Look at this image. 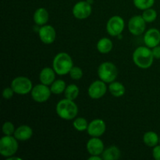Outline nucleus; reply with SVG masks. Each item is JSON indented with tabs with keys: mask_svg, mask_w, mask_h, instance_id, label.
<instances>
[{
	"mask_svg": "<svg viewBox=\"0 0 160 160\" xmlns=\"http://www.w3.org/2000/svg\"><path fill=\"white\" fill-rule=\"evenodd\" d=\"M97 72L99 79L106 84H110L115 81L118 76L117 67L111 62H104L100 64Z\"/></svg>",
	"mask_w": 160,
	"mask_h": 160,
	"instance_id": "obj_4",
	"label": "nucleus"
},
{
	"mask_svg": "<svg viewBox=\"0 0 160 160\" xmlns=\"http://www.w3.org/2000/svg\"><path fill=\"white\" fill-rule=\"evenodd\" d=\"M57 115L64 120H74L78 113V107L73 100L63 98L57 103L56 107Z\"/></svg>",
	"mask_w": 160,
	"mask_h": 160,
	"instance_id": "obj_2",
	"label": "nucleus"
},
{
	"mask_svg": "<svg viewBox=\"0 0 160 160\" xmlns=\"http://www.w3.org/2000/svg\"><path fill=\"white\" fill-rule=\"evenodd\" d=\"M106 131V124L102 119H95L88 123L87 132L91 137L100 138Z\"/></svg>",
	"mask_w": 160,
	"mask_h": 160,
	"instance_id": "obj_12",
	"label": "nucleus"
},
{
	"mask_svg": "<svg viewBox=\"0 0 160 160\" xmlns=\"http://www.w3.org/2000/svg\"><path fill=\"white\" fill-rule=\"evenodd\" d=\"M142 16L146 23H152L157 18V12L152 8H149V9L143 10Z\"/></svg>",
	"mask_w": 160,
	"mask_h": 160,
	"instance_id": "obj_27",
	"label": "nucleus"
},
{
	"mask_svg": "<svg viewBox=\"0 0 160 160\" xmlns=\"http://www.w3.org/2000/svg\"><path fill=\"white\" fill-rule=\"evenodd\" d=\"M152 156L156 160H160V145L153 147Z\"/></svg>",
	"mask_w": 160,
	"mask_h": 160,
	"instance_id": "obj_31",
	"label": "nucleus"
},
{
	"mask_svg": "<svg viewBox=\"0 0 160 160\" xmlns=\"http://www.w3.org/2000/svg\"><path fill=\"white\" fill-rule=\"evenodd\" d=\"M70 77L73 80L75 81H78V80L81 79L83 77V70L82 69L80 68L79 67H77V66H73V67L70 70Z\"/></svg>",
	"mask_w": 160,
	"mask_h": 160,
	"instance_id": "obj_29",
	"label": "nucleus"
},
{
	"mask_svg": "<svg viewBox=\"0 0 160 160\" xmlns=\"http://www.w3.org/2000/svg\"><path fill=\"white\" fill-rule=\"evenodd\" d=\"M14 137L20 142H25L29 140L33 136V130L28 125H21L16 128L13 134Z\"/></svg>",
	"mask_w": 160,
	"mask_h": 160,
	"instance_id": "obj_16",
	"label": "nucleus"
},
{
	"mask_svg": "<svg viewBox=\"0 0 160 160\" xmlns=\"http://www.w3.org/2000/svg\"><path fill=\"white\" fill-rule=\"evenodd\" d=\"M146 28V22L142 16L136 15L131 17L128 21V30L133 35H141Z\"/></svg>",
	"mask_w": 160,
	"mask_h": 160,
	"instance_id": "obj_10",
	"label": "nucleus"
},
{
	"mask_svg": "<svg viewBox=\"0 0 160 160\" xmlns=\"http://www.w3.org/2000/svg\"><path fill=\"white\" fill-rule=\"evenodd\" d=\"M33 19L36 24L39 26H43L48 23L49 20V14L46 9L41 7L36 9L33 16Z\"/></svg>",
	"mask_w": 160,
	"mask_h": 160,
	"instance_id": "obj_18",
	"label": "nucleus"
},
{
	"mask_svg": "<svg viewBox=\"0 0 160 160\" xmlns=\"http://www.w3.org/2000/svg\"><path fill=\"white\" fill-rule=\"evenodd\" d=\"M14 93H15V92H14L13 89H12L10 86V87L4 88V90L2 91V97L5 99L9 100L11 98H12Z\"/></svg>",
	"mask_w": 160,
	"mask_h": 160,
	"instance_id": "obj_30",
	"label": "nucleus"
},
{
	"mask_svg": "<svg viewBox=\"0 0 160 160\" xmlns=\"http://www.w3.org/2000/svg\"><path fill=\"white\" fill-rule=\"evenodd\" d=\"M97 50L102 54H107L112 51L113 48L112 42L108 38H102L99 39L97 43Z\"/></svg>",
	"mask_w": 160,
	"mask_h": 160,
	"instance_id": "obj_20",
	"label": "nucleus"
},
{
	"mask_svg": "<svg viewBox=\"0 0 160 160\" xmlns=\"http://www.w3.org/2000/svg\"><path fill=\"white\" fill-rule=\"evenodd\" d=\"M31 98L37 102L42 103L48 101L51 96V89L48 85L44 84H38L34 86L31 92Z\"/></svg>",
	"mask_w": 160,
	"mask_h": 160,
	"instance_id": "obj_8",
	"label": "nucleus"
},
{
	"mask_svg": "<svg viewBox=\"0 0 160 160\" xmlns=\"http://www.w3.org/2000/svg\"><path fill=\"white\" fill-rule=\"evenodd\" d=\"M143 142L150 148L156 146L159 142V136L154 131H148L143 136Z\"/></svg>",
	"mask_w": 160,
	"mask_h": 160,
	"instance_id": "obj_22",
	"label": "nucleus"
},
{
	"mask_svg": "<svg viewBox=\"0 0 160 160\" xmlns=\"http://www.w3.org/2000/svg\"><path fill=\"white\" fill-rule=\"evenodd\" d=\"M144 42L150 48L157 46L160 43V31L156 28H150L144 34Z\"/></svg>",
	"mask_w": 160,
	"mask_h": 160,
	"instance_id": "obj_15",
	"label": "nucleus"
},
{
	"mask_svg": "<svg viewBox=\"0 0 160 160\" xmlns=\"http://www.w3.org/2000/svg\"><path fill=\"white\" fill-rule=\"evenodd\" d=\"M73 67V62L71 56L67 52H59L54 57L52 61V68L56 74L64 76L70 73Z\"/></svg>",
	"mask_w": 160,
	"mask_h": 160,
	"instance_id": "obj_3",
	"label": "nucleus"
},
{
	"mask_svg": "<svg viewBox=\"0 0 160 160\" xmlns=\"http://www.w3.org/2000/svg\"><path fill=\"white\" fill-rule=\"evenodd\" d=\"M18 148V140L14 136L5 135L0 139V154L6 159L14 156Z\"/></svg>",
	"mask_w": 160,
	"mask_h": 160,
	"instance_id": "obj_5",
	"label": "nucleus"
},
{
	"mask_svg": "<svg viewBox=\"0 0 160 160\" xmlns=\"http://www.w3.org/2000/svg\"><path fill=\"white\" fill-rule=\"evenodd\" d=\"M88 123V120L84 117H77L73 120V127L76 131L83 132L84 131H87Z\"/></svg>",
	"mask_w": 160,
	"mask_h": 160,
	"instance_id": "obj_25",
	"label": "nucleus"
},
{
	"mask_svg": "<svg viewBox=\"0 0 160 160\" xmlns=\"http://www.w3.org/2000/svg\"><path fill=\"white\" fill-rule=\"evenodd\" d=\"M159 144L160 145V136H159Z\"/></svg>",
	"mask_w": 160,
	"mask_h": 160,
	"instance_id": "obj_35",
	"label": "nucleus"
},
{
	"mask_svg": "<svg viewBox=\"0 0 160 160\" xmlns=\"http://www.w3.org/2000/svg\"><path fill=\"white\" fill-rule=\"evenodd\" d=\"M152 54L153 56H154L155 59H160V45H157V46L152 48Z\"/></svg>",
	"mask_w": 160,
	"mask_h": 160,
	"instance_id": "obj_32",
	"label": "nucleus"
},
{
	"mask_svg": "<svg viewBox=\"0 0 160 160\" xmlns=\"http://www.w3.org/2000/svg\"><path fill=\"white\" fill-rule=\"evenodd\" d=\"M7 159H8V160H12V159H17V160H20V159H20V158H17V157H14V156H11V157H9V158H7Z\"/></svg>",
	"mask_w": 160,
	"mask_h": 160,
	"instance_id": "obj_34",
	"label": "nucleus"
},
{
	"mask_svg": "<svg viewBox=\"0 0 160 160\" xmlns=\"http://www.w3.org/2000/svg\"><path fill=\"white\" fill-rule=\"evenodd\" d=\"M10 86L16 94L20 95H24L30 93L34 87L31 80L23 76L17 77L14 78L11 82Z\"/></svg>",
	"mask_w": 160,
	"mask_h": 160,
	"instance_id": "obj_6",
	"label": "nucleus"
},
{
	"mask_svg": "<svg viewBox=\"0 0 160 160\" xmlns=\"http://www.w3.org/2000/svg\"><path fill=\"white\" fill-rule=\"evenodd\" d=\"M125 28L124 20L120 16H113L106 23V31L109 35L117 37L121 34Z\"/></svg>",
	"mask_w": 160,
	"mask_h": 160,
	"instance_id": "obj_7",
	"label": "nucleus"
},
{
	"mask_svg": "<svg viewBox=\"0 0 160 160\" xmlns=\"http://www.w3.org/2000/svg\"><path fill=\"white\" fill-rule=\"evenodd\" d=\"M134 6L141 10H145L153 6L155 0H133Z\"/></svg>",
	"mask_w": 160,
	"mask_h": 160,
	"instance_id": "obj_26",
	"label": "nucleus"
},
{
	"mask_svg": "<svg viewBox=\"0 0 160 160\" xmlns=\"http://www.w3.org/2000/svg\"><path fill=\"white\" fill-rule=\"evenodd\" d=\"M79 88L76 84H71L67 86L65 92H64V95H65L66 98L74 101L79 95Z\"/></svg>",
	"mask_w": 160,
	"mask_h": 160,
	"instance_id": "obj_24",
	"label": "nucleus"
},
{
	"mask_svg": "<svg viewBox=\"0 0 160 160\" xmlns=\"http://www.w3.org/2000/svg\"><path fill=\"white\" fill-rule=\"evenodd\" d=\"M2 133L4 135L11 136L13 135L14 132L16 131V128L14 127L13 123L10 121H6L2 125Z\"/></svg>",
	"mask_w": 160,
	"mask_h": 160,
	"instance_id": "obj_28",
	"label": "nucleus"
},
{
	"mask_svg": "<svg viewBox=\"0 0 160 160\" xmlns=\"http://www.w3.org/2000/svg\"><path fill=\"white\" fill-rule=\"evenodd\" d=\"M40 40L46 45H50L55 42L56 38V31L52 26L48 24L41 26L38 30Z\"/></svg>",
	"mask_w": 160,
	"mask_h": 160,
	"instance_id": "obj_13",
	"label": "nucleus"
},
{
	"mask_svg": "<svg viewBox=\"0 0 160 160\" xmlns=\"http://www.w3.org/2000/svg\"><path fill=\"white\" fill-rule=\"evenodd\" d=\"M56 73L53 68L45 67L41 70L39 73V79L42 84L49 86L56 80Z\"/></svg>",
	"mask_w": 160,
	"mask_h": 160,
	"instance_id": "obj_17",
	"label": "nucleus"
},
{
	"mask_svg": "<svg viewBox=\"0 0 160 160\" xmlns=\"http://www.w3.org/2000/svg\"><path fill=\"white\" fill-rule=\"evenodd\" d=\"M109 91L112 96L120 98L124 95L126 89L122 83L118 82V81H113L109 84Z\"/></svg>",
	"mask_w": 160,
	"mask_h": 160,
	"instance_id": "obj_21",
	"label": "nucleus"
},
{
	"mask_svg": "<svg viewBox=\"0 0 160 160\" xmlns=\"http://www.w3.org/2000/svg\"><path fill=\"white\" fill-rule=\"evenodd\" d=\"M132 59L134 64L138 67L145 70L152 67L155 58L151 48L145 45V46L138 47L134 50Z\"/></svg>",
	"mask_w": 160,
	"mask_h": 160,
	"instance_id": "obj_1",
	"label": "nucleus"
},
{
	"mask_svg": "<svg viewBox=\"0 0 160 160\" xmlns=\"http://www.w3.org/2000/svg\"><path fill=\"white\" fill-rule=\"evenodd\" d=\"M107 92L106 83L102 80H97L89 85L88 94L92 99H99L106 95Z\"/></svg>",
	"mask_w": 160,
	"mask_h": 160,
	"instance_id": "obj_11",
	"label": "nucleus"
},
{
	"mask_svg": "<svg viewBox=\"0 0 160 160\" xmlns=\"http://www.w3.org/2000/svg\"><path fill=\"white\" fill-rule=\"evenodd\" d=\"M66 88H67L66 82L61 79L55 80L54 82L50 85L52 93L54 95H60V94L64 93Z\"/></svg>",
	"mask_w": 160,
	"mask_h": 160,
	"instance_id": "obj_23",
	"label": "nucleus"
},
{
	"mask_svg": "<svg viewBox=\"0 0 160 160\" xmlns=\"http://www.w3.org/2000/svg\"><path fill=\"white\" fill-rule=\"evenodd\" d=\"M86 148L91 156H101L105 150L104 143L99 138L92 137L87 142Z\"/></svg>",
	"mask_w": 160,
	"mask_h": 160,
	"instance_id": "obj_14",
	"label": "nucleus"
},
{
	"mask_svg": "<svg viewBox=\"0 0 160 160\" xmlns=\"http://www.w3.org/2000/svg\"><path fill=\"white\" fill-rule=\"evenodd\" d=\"M89 160H102V157H101L100 156H91L88 158Z\"/></svg>",
	"mask_w": 160,
	"mask_h": 160,
	"instance_id": "obj_33",
	"label": "nucleus"
},
{
	"mask_svg": "<svg viewBox=\"0 0 160 160\" xmlns=\"http://www.w3.org/2000/svg\"><path fill=\"white\" fill-rule=\"evenodd\" d=\"M92 12V7L88 1H79L73 6L72 13L78 20H85L88 18Z\"/></svg>",
	"mask_w": 160,
	"mask_h": 160,
	"instance_id": "obj_9",
	"label": "nucleus"
},
{
	"mask_svg": "<svg viewBox=\"0 0 160 160\" xmlns=\"http://www.w3.org/2000/svg\"><path fill=\"white\" fill-rule=\"evenodd\" d=\"M103 160H117L120 157V150L115 145L108 147L102 154Z\"/></svg>",
	"mask_w": 160,
	"mask_h": 160,
	"instance_id": "obj_19",
	"label": "nucleus"
}]
</instances>
